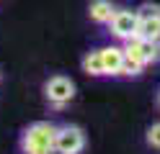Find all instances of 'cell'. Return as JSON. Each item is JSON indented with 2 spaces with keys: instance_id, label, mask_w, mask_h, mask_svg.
<instances>
[{
  "instance_id": "13",
  "label": "cell",
  "mask_w": 160,
  "mask_h": 154,
  "mask_svg": "<svg viewBox=\"0 0 160 154\" xmlns=\"http://www.w3.org/2000/svg\"><path fill=\"white\" fill-rule=\"evenodd\" d=\"M49 154H70V152H62V149H57V147H54V149L49 152Z\"/></svg>"
},
{
  "instance_id": "9",
  "label": "cell",
  "mask_w": 160,
  "mask_h": 154,
  "mask_svg": "<svg viewBox=\"0 0 160 154\" xmlns=\"http://www.w3.org/2000/svg\"><path fill=\"white\" fill-rule=\"evenodd\" d=\"M137 36L150 39V41H160V16L158 18H142V21H139Z\"/></svg>"
},
{
  "instance_id": "4",
  "label": "cell",
  "mask_w": 160,
  "mask_h": 154,
  "mask_svg": "<svg viewBox=\"0 0 160 154\" xmlns=\"http://www.w3.org/2000/svg\"><path fill=\"white\" fill-rule=\"evenodd\" d=\"M54 147L70 154H80L85 149V131L80 126H72V123H62L54 131Z\"/></svg>"
},
{
  "instance_id": "10",
  "label": "cell",
  "mask_w": 160,
  "mask_h": 154,
  "mask_svg": "<svg viewBox=\"0 0 160 154\" xmlns=\"http://www.w3.org/2000/svg\"><path fill=\"white\" fill-rule=\"evenodd\" d=\"M142 72H145V64H142V62H137V59H132V57L124 54L122 67H119V75H122V77H139Z\"/></svg>"
},
{
  "instance_id": "7",
  "label": "cell",
  "mask_w": 160,
  "mask_h": 154,
  "mask_svg": "<svg viewBox=\"0 0 160 154\" xmlns=\"http://www.w3.org/2000/svg\"><path fill=\"white\" fill-rule=\"evenodd\" d=\"M114 10L116 8L111 5V0H93V3L88 5V18H91L93 23H98V26H108Z\"/></svg>"
},
{
  "instance_id": "3",
  "label": "cell",
  "mask_w": 160,
  "mask_h": 154,
  "mask_svg": "<svg viewBox=\"0 0 160 154\" xmlns=\"http://www.w3.org/2000/svg\"><path fill=\"white\" fill-rule=\"evenodd\" d=\"M124 54L132 57L137 62H142V64H155L160 62V41H150V39H142V36H134L124 41Z\"/></svg>"
},
{
  "instance_id": "1",
  "label": "cell",
  "mask_w": 160,
  "mask_h": 154,
  "mask_svg": "<svg viewBox=\"0 0 160 154\" xmlns=\"http://www.w3.org/2000/svg\"><path fill=\"white\" fill-rule=\"evenodd\" d=\"M54 131L57 126L49 121L28 123L21 131V152L23 154H49L54 149Z\"/></svg>"
},
{
  "instance_id": "12",
  "label": "cell",
  "mask_w": 160,
  "mask_h": 154,
  "mask_svg": "<svg viewBox=\"0 0 160 154\" xmlns=\"http://www.w3.org/2000/svg\"><path fill=\"white\" fill-rule=\"evenodd\" d=\"M134 13H137L139 21H142V18H158L160 16V5L158 3H145V5H139Z\"/></svg>"
},
{
  "instance_id": "5",
  "label": "cell",
  "mask_w": 160,
  "mask_h": 154,
  "mask_svg": "<svg viewBox=\"0 0 160 154\" xmlns=\"http://www.w3.org/2000/svg\"><path fill=\"white\" fill-rule=\"evenodd\" d=\"M137 28H139V18L134 10H114L111 21H108V31L111 36L119 41H129L137 36Z\"/></svg>"
},
{
  "instance_id": "11",
  "label": "cell",
  "mask_w": 160,
  "mask_h": 154,
  "mask_svg": "<svg viewBox=\"0 0 160 154\" xmlns=\"http://www.w3.org/2000/svg\"><path fill=\"white\" fill-rule=\"evenodd\" d=\"M145 141H147V147H150V149H160V121H158V123H152V126L147 128Z\"/></svg>"
},
{
  "instance_id": "6",
  "label": "cell",
  "mask_w": 160,
  "mask_h": 154,
  "mask_svg": "<svg viewBox=\"0 0 160 154\" xmlns=\"http://www.w3.org/2000/svg\"><path fill=\"white\" fill-rule=\"evenodd\" d=\"M101 59H103V69H106V77H119V67H122V59H124V46H103L101 49Z\"/></svg>"
},
{
  "instance_id": "14",
  "label": "cell",
  "mask_w": 160,
  "mask_h": 154,
  "mask_svg": "<svg viewBox=\"0 0 160 154\" xmlns=\"http://www.w3.org/2000/svg\"><path fill=\"white\" fill-rule=\"evenodd\" d=\"M158 105H160V92H158Z\"/></svg>"
},
{
  "instance_id": "2",
  "label": "cell",
  "mask_w": 160,
  "mask_h": 154,
  "mask_svg": "<svg viewBox=\"0 0 160 154\" xmlns=\"http://www.w3.org/2000/svg\"><path fill=\"white\" fill-rule=\"evenodd\" d=\"M44 98L52 108H65L67 103H72L75 98V82L65 75H52L44 82Z\"/></svg>"
},
{
  "instance_id": "8",
  "label": "cell",
  "mask_w": 160,
  "mask_h": 154,
  "mask_svg": "<svg viewBox=\"0 0 160 154\" xmlns=\"http://www.w3.org/2000/svg\"><path fill=\"white\" fill-rule=\"evenodd\" d=\"M83 72L91 77H106V69H103V59H101V49H93L83 57Z\"/></svg>"
}]
</instances>
